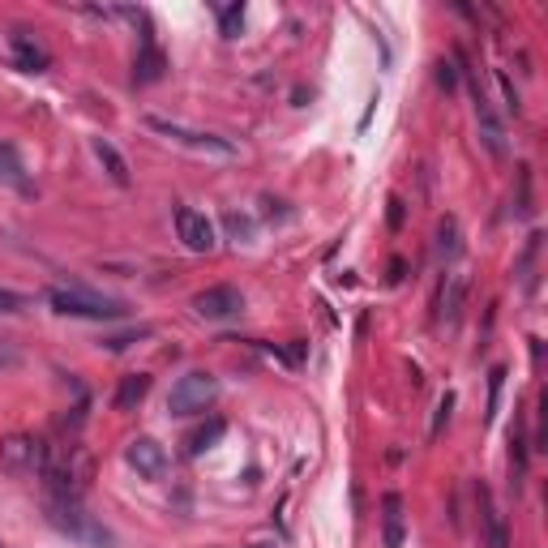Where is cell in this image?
I'll use <instances>...</instances> for the list:
<instances>
[{"mask_svg": "<svg viewBox=\"0 0 548 548\" xmlns=\"http://www.w3.org/2000/svg\"><path fill=\"white\" fill-rule=\"evenodd\" d=\"M476 506H480V527H484V548H510V527H506V514L493 506V493L476 489Z\"/></svg>", "mask_w": 548, "mask_h": 548, "instance_id": "cell-12", "label": "cell"}, {"mask_svg": "<svg viewBox=\"0 0 548 548\" xmlns=\"http://www.w3.org/2000/svg\"><path fill=\"white\" fill-rule=\"evenodd\" d=\"M137 339H150V326H137L129 334H112V339H103V347H108V352H125V347L137 343Z\"/></svg>", "mask_w": 548, "mask_h": 548, "instance_id": "cell-26", "label": "cell"}, {"mask_svg": "<svg viewBox=\"0 0 548 548\" xmlns=\"http://www.w3.org/2000/svg\"><path fill=\"white\" fill-rule=\"evenodd\" d=\"M304 356H309V343H300V339L292 347H283V364H292V369H300Z\"/></svg>", "mask_w": 548, "mask_h": 548, "instance_id": "cell-30", "label": "cell"}, {"mask_svg": "<svg viewBox=\"0 0 548 548\" xmlns=\"http://www.w3.org/2000/svg\"><path fill=\"white\" fill-rule=\"evenodd\" d=\"M433 78H437V86L446 90V95H450V90H459V78H463L459 60H437V73H433Z\"/></svg>", "mask_w": 548, "mask_h": 548, "instance_id": "cell-22", "label": "cell"}, {"mask_svg": "<svg viewBox=\"0 0 548 548\" xmlns=\"http://www.w3.org/2000/svg\"><path fill=\"white\" fill-rule=\"evenodd\" d=\"M146 129L163 133L167 142H176V146H189V150H197V155H219V159H232V155H236V146L227 142V137H219V133H202V129H189V125H180V120L146 116Z\"/></svg>", "mask_w": 548, "mask_h": 548, "instance_id": "cell-5", "label": "cell"}, {"mask_svg": "<svg viewBox=\"0 0 548 548\" xmlns=\"http://www.w3.org/2000/svg\"><path fill=\"white\" fill-rule=\"evenodd\" d=\"M125 463H129L142 480H163V476H167V467H172L167 450L159 446L155 437H133L129 446H125Z\"/></svg>", "mask_w": 548, "mask_h": 548, "instance_id": "cell-9", "label": "cell"}, {"mask_svg": "<svg viewBox=\"0 0 548 548\" xmlns=\"http://www.w3.org/2000/svg\"><path fill=\"white\" fill-rule=\"evenodd\" d=\"M240 26H245V5H227V9L219 13V35H223V39H236Z\"/></svg>", "mask_w": 548, "mask_h": 548, "instance_id": "cell-21", "label": "cell"}, {"mask_svg": "<svg viewBox=\"0 0 548 548\" xmlns=\"http://www.w3.org/2000/svg\"><path fill=\"white\" fill-rule=\"evenodd\" d=\"M95 159L103 163V172H108L120 189H129V180H133V176H129V163H125V155H120V150H116L112 142H103V137H95Z\"/></svg>", "mask_w": 548, "mask_h": 548, "instance_id": "cell-17", "label": "cell"}, {"mask_svg": "<svg viewBox=\"0 0 548 548\" xmlns=\"http://www.w3.org/2000/svg\"><path fill=\"white\" fill-rule=\"evenodd\" d=\"M215 399H219V377L193 369L185 377H176L172 394H167V411L180 416V420H185V416H206V411L215 407Z\"/></svg>", "mask_w": 548, "mask_h": 548, "instance_id": "cell-4", "label": "cell"}, {"mask_svg": "<svg viewBox=\"0 0 548 548\" xmlns=\"http://www.w3.org/2000/svg\"><path fill=\"white\" fill-rule=\"evenodd\" d=\"M48 304L60 317H86V322H120V317H129L125 300L99 296V292H82V287H52Z\"/></svg>", "mask_w": 548, "mask_h": 548, "instance_id": "cell-2", "label": "cell"}, {"mask_svg": "<svg viewBox=\"0 0 548 548\" xmlns=\"http://www.w3.org/2000/svg\"><path fill=\"white\" fill-rule=\"evenodd\" d=\"M0 185H9V189H22V193H30L26 167H22L18 150H13L9 142H0Z\"/></svg>", "mask_w": 548, "mask_h": 548, "instance_id": "cell-18", "label": "cell"}, {"mask_svg": "<svg viewBox=\"0 0 548 548\" xmlns=\"http://www.w3.org/2000/svg\"><path fill=\"white\" fill-rule=\"evenodd\" d=\"M519 215H523V219L531 215V167H527V163L519 167Z\"/></svg>", "mask_w": 548, "mask_h": 548, "instance_id": "cell-28", "label": "cell"}, {"mask_svg": "<svg viewBox=\"0 0 548 548\" xmlns=\"http://www.w3.org/2000/svg\"><path fill=\"white\" fill-rule=\"evenodd\" d=\"M48 450H52V441H43L35 433H9V437H0V467H5L9 476H18V480L43 476Z\"/></svg>", "mask_w": 548, "mask_h": 548, "instance_id": "cell-3", "label": "cell"}, {"mask_svg": "<svg viewBox=\"0 0 548 548\" xmlns=\"http://www.w3.org/2000/svg\"><path fill=\"white\" fill-rule=\"evenodd\" d=\"M150 386H155V382H150V373H125V377H120V386H116L112 407L116 411H133L150 394Z\"/></svg>", "mask_w": 548, "mask_h": 548, "instance_id": "cell-15", "label": "cell"}, {"mask_svg": "<svg viewBox=\"0 0 548 548\" xmlns=\"http://www.w3.org/2000/svg\"><path fill=\"white\" fill-rule=\"evenodd\" d=\"M437 257H441V262H454V257H459L463 253V236H459V219H454V215H446V219H441L437 223Z\"/></svg>", "mask_w": 548, "mask_h": 548, "instance_id": "cell-19", "label": "cell"}, {"mask_svg": "<svg viewBox=\"0 0 548 548\" xmlns=\"http://www.w3.org/2000/svg\"><path fill=\"white\" fill-rule=\"evenodd\" d=\"M454 403H459V399H454V390H446V394H441V399H437V416H433V429H429V437H441V429H446V424H450V411H454Z\"/></svg>", "mask_w": 548, "mask_h": 548, "instance_id": "cell-25", "label": "cell"}, {"mask_svg": "<svg viewBox=\"0 0 548 548\" xmlns=\"http://www.w3.org/2000/svg\"><path fill=\"white\" fill-rule=\"evenodd\" d=\"M467 73V69H463ZM467 95H471V108H476V129H480V142L484 150H489L493 159H506L510 155V146H506V125H501V116L493 112V103L489 95L480 90V82L467 73Z\"/></svg>", "mask_w": 548, "mask_h": 548, "instance_id": "cell-6", "label": "cell"}, {"mask_svg": "<svg viewBox=\"0 0 548 548\" xmlns=\"http://www.w3.org/2000/svg\"><path fill=\"white\" fill-rule=\"evenodd\" d=\"M501 386H506V364H493V373H489V411L484 416H497V407H501Z\"/></svg>", "mask_w": 548, "mask_h": 548, "instance_id": "cell-23", "label": "cell"}, {"mask_svg": "<svg viewBox=\"0 0 548 548\" xmlns=\"http://www.w3.org/2000/svg\"><path fill=\"white\" fill-rule=\"evenodd\" d=\"M463 300H467V274H446L437 292V322L454 326L463 317Z\"/></svg>", "mask_w": 548, "mask_h": 548, "instance_id": "cell-13", "label": "cell"}, {"mask_svg": "<svg viewBox=\"0 0 548 548\" xmlns=\"http://www.w3.org/2000/svg\"><path fill=\"white\" fill-rule=\"evenodd\" d=\"M9 52H13V65H18L22 73H43L52 65V56H48V48H43V43L30 35V30H13L9 35Z\"/></svg>", "mask_w": 548, "mask_h": 548, "instance_id": "cell-11", "label": "cell"}, {"mask_svg": "<svg viewBox=\"0 0 548 548\" xmlns=\"http://www.w3.org/2000/svg\"><path fill=\"white\" fill-rule=\"evenodd\" d=\"M0 548H5V544H0Z\"/></svg>", "mask_w": 548, "mask_h": 548, "instance_id": "cell-33", "label": "cell"}, {"mask_svg": "<svg viewBox=\"0 0 548 548\" xmlns=\"http://www.w3.org/2000/svg\"><path fill=\"white\" fill-rule=\"evenodd\" d=\"M26 309V296L22 292H9V287H0V313H22Z\"/></svg>", "mask_w": 548, "mask_h": 548, "instance_id": "cell-29", "label": "cell"}, {"mask_svg": "<svg viewBox=\"0 0 548 548\" xmlns=\"http://www.w3.org/2000/svg\"><path fill=\"white\" fill-rule=\"evenodd\" d=\"M48 523L60 531V536H69V540H78L86 548H112V531L103 527L95 514H86L82 510V501H73V497H48Z\"/></svg>", "mask_w": 548, "mask_h": 548, "instance_id": "cell-1", "label": "cell"}, {"mask_svg": "<svg viewBox=\"0 0 548 548\" xmlns=\"http://www.w3.org/2000/svg\"><path fill=\"white\" fill-rule=\"evenodd\" d=\"M510 471H514V489H519V484H523V476H527V441H523V433H510Z\"/></svg>", "mask_w": 548, "mask_h": 548, "instance_id": "cell-20", "label": "cell"}, {"mask_svg": "<svg viewBox=\"0 0 548 548\" xmlns=\"http://www.w3.org/2000/svg\"><path fill=\"white\" fill-rule=\"evenodd\" d=\"M176 236H180V245H185L189 253H215V245H219L215 223H210L202 210H193V206L176 210Z\"/></svg>", "mask_w": 548, "mask_h": 548, "instance_id": "cell-8", "label": "cell"}, {"mask_svg": "<svg viewBox=\"0 0 548 548\" xmlns=\"http://www.w3.org/2000/svg\"><path fill=\"white\" fill-rule=\"evenodd\" d=\"M257 548H266V544H257Z\"/></svg>", "mask_w": 548, "mask_h": 548, "instance_id": "cell-32", "label": "cell"}, {"mask_svg": "<svg viewBox=\"0 0 548 548\" xmlns=\"http://www.w3.org/2000/svg\"><path fill=\"white\" fill-rule=\"evenodd\" d=\"M403 540H407L403 497H399V493H386V497H382V544H386V548H403Z\"/></svg>", "mask_w": 548, "mask_h": 548, "instance_id": "cell-14", "label": "cell"}, {"mask_svg": "<svg viewBox=\"0 0 548 548\" xmlns=\"http://www.w3.org/2000/svg\"><path fill=\"white\" fill-rule=\"evenodd\" d=\"M18 364H22V347L13 343V339H0V373L18 369Z\"/></svg>", "mask_w": 548, "mask_h": 548, "instance_id": "cell-27", "label": "cell"}, {"mask_svg": "<svg viewBox=\"0 0 548 548\" xmlns=\"http://www.w3.org/2000/svg\"><path fill=\"white\" fill-rule=\"evenodd\" d=\"M163 73H167V56L159 52L150 22H142V48H137V60H133V82L137 86H150V82H159Z\"/></svg>", "mask_w": 548, "mask_h": 548, "instance_id": "cell-10", "label": "cell"}, {"mask_svg": "<svg viewBox=\"0 0 548 548\" xmlns=\"http://www.w3.org/2000/svg\"><path fill=\"white\" fill-rule=\"evenodd\" d=\"M390 227H403V202L399 197H390Z\"/></svg>", "mask_w": 548, "mask_h": 548, "instance_id": "cell-31", "label": "cell"}, {"mask_svg": "<svg viewBox=\"0 0 548 548\" xmlns=\"http://www.w3.org/2000/svg\"><path fill=\"white\" fill-rule=\"evenodd\" d=\"M189 309L202 317V322H227V317L245 313V292L232 283H215V287H206V292H197L189 300Z\"/></svg>", "mask_w": 548, "mask_h": 548, "instance_id": "cell-7", "label": "cell"}, {"mask_svg": "<svg viewBox=\"0 0 548 548\" xmlns=\"http://www.w3.org/2000/svg\"><path fill=\"white\" fill-rule=\"evenodd\" d=\"M223 433H227V420H223V416H210L202 429H193V433L185 437V454H189V459H197V454L215 450L219 441H223Z\"/></svg>", "mask_w": 548, "mask_h": 548, "instance_id": "cell-16", "label": "cell"}, {"mask_svg": "<svg viewBox=\"0 0 548 548\" xmlns=\"http://www.w3.org/2000/svg\"><path fill=\"white\" fill-rule=\"evenodd\" d=\"M497 86H501V99H506V112L519 116V112H523V99H519V90H514V82H510L506 69H497Z\"/></svg>", "mask_w": 548, "mask_h": 548, "instance_id": "cell-24", "label": "cell"}]
</instances>
